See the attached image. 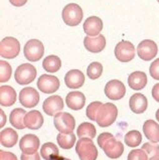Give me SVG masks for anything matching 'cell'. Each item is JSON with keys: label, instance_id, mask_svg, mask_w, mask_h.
<instances>
[{"label": "cell", "instance_id": "obj_1", "mask_svg": "<svg viewBox=\"0 0 159 160\" xmlns=\"http://www.w3.org/2000/svg\"><path fill=\"white\" fill-rule=\"evenodd\" d=\"M98 145L111 159L119 158L124 152V145L120 141L116 140L115 137L108 132L100 134L98 137Z\"/></svg>", "mask_w": 159, "mask_h": 160}, {"label": "cell", "instance_id": "obj_2", "mask_svg": "<svg viewBox=\"0 0 159 160\" xmlns=\"http://www.w3.org/2000/svg\"><path fill=\"white\" fill-rule=\"evenodd\" d=\"M118 116V109L114 104L106 103L101 106L97 114L96 122L100 127H109L116 121Z\"/></svg>", "mask_w": 159, "mask_h": 160}, {"label": "cell", "instance_id": "obj_3", "mask_svg": "<svg viewBox=\"0 0 159 160\" xmlns=\"http://www.w3.org/2000/svg\"><path fill=\"white\" fill-rule=\"evenodd\" d=\"M76 152L81 160H96L98 150L91 138H81L76 145Z\"/></svg>", "mask_w": 159, "mask_h": 160}, {"label": "cell", "instance_id": "obj_4", "mask_svg": "<svg viewBox=\"0 0 159 160\" xmlns=\"http://www.w3.org/2000/svg\"><path fill=\"white\" fill-rule=\"evenodd\" d=\"M63 22L69 26H77L83 19V10L79 4L70 3L62 9V12Z\"/></svg>", "mask_w": 159, "mask_h": 160}, {"label": "cell", "instance_id": "obj_5", "mask_svg": "<svg viewBox=\"0 0 159 160\" xmlns=\"http://www.w3.org/2000/svg\"><path fill=\"white\" fill-rule=\"evenodd\" d=\"M53 124L60 133L69 134L74 131L76 121L70 113H57V115H54Z\"/></svg>", "mask_w": 159, "mask_h": 160}, {"label": "cell", "instance_id": "obj_6", "mask_svg": "<svg viewBox=\"0 0 159 160\" xmlns=\"http://www.w3.org/2000/svg\"><path fill=\"white\" fill-rule=\"evenodd\" d=\"M20 52V43L19 42L12 38L7 36L3 38L0 43V56L5 58H14Z\"/></svg>", "mask_w": 159, "mask_h": 160}, {"label": "cell", "instance_id": "obj_7", "mask_svg": "<svg viewBox=\"0 0 159 160\" xmlns=\"http://www.w3.org/2000/svg\"><path fill=\"white\" fill-rule=\"evenodd\" d=\"M36 68L30 63H22L16 68L14 72V79L17 84L27 85L34 81L36 77Z\"/></svg>", "mask_w": 159, "mask_h": 160}, {"label": "cell", "instance_id": "obj_8", "mask_svg": "<svg viewBox=\"0 0 159 160\" xmlns=\"http://www.w3.org/2000/svg\"><path fill=\"white\" fill-rule=\"evenodd\" d=\"M24 57L29 62H37L43 57L44 47L38 39H30L26 42L23 48Z\"/></svg>", "mask_w": 159, "mask_h": 160}, {"label": "cell", "instance_id": "obj_9", "mask_svg": "<svg viewBox=\"0 0 159 160\" xmlns=\"http://www.w3.org/2000/svg\"><path fill=\"white\" fill-rule=\"evenodd\" d=\"M115 57L121 62H131L135 58L134 44L127 40H122L115 48Z\"/></svg>", "mask_w": 159, "mask_h": 160}, {"label": "cell", "instance_id": "obj_10", "mask_svg": "<svg viewBox=\"0 0 159 160\" xmlns=\"http://www.w3.org/2000/svg\"><path fill=\"white\" fill-rule=\"evenodd\" d=\"M158 48L155 42L151 39H145L141 42L137 47V54L143 61H151L157 56Z\"/></svg>", "mask_w": 159, "mask_h": 160}, {"label": "cell", "instance_id": "obj_11", "mask_svg": "<svg viewBox=\"0 0 159 160\" xmlns=\"http://www.w3.org/2000/svg\"><path fill=\"white\" fill-rule=\"evenodd\" d=\"M37 88L45 94H52L60 88V81L52 75H42L38 78Z\"/></svg>", "mask_w": 159, "mask_h": 160}, {"label": "cell", "instance_id": "obj_12", "mask_svg": "<svg viewBox=\"0 0 159 160\" xmlns=\"http://www.w3.org/2000/svg\"><path fill=\"white\" fill-rule=\"evenodd\" d=\"M126 94V88L125 85L122 83L121 81L118 80H112L110 82H108L107 85L105 86V95L107 96V98L114 100L122 99Z\"/></svg>", "mask_w": 159, "mask_h": 160}, {"label": "cell", "instance_id": "obj_13", "mask_svg": "<svg viewBox=\"0 0 159 160\" xmlns=\"http://www.w3.org/2000/svg\"><path fill=\"white\" fill-rule=\"evenodd\" d=\"M63 107H65V104H63L62 98L57 95L51 96V97L47 98L42 105L44 113L47 114L48 116L57 115V113H60L63 109Z\"/></svg>", "mask_w": 159, "mask_h": 160}, {"label": "cell", "instance_id": "obj_14", "mask_svg": "<svg viewBox=\"0 0 159 160\" xmlns=\"http://www.w3.org/2000/svg\"><path fill=\"white\" fill-rule=\"evenodd\" d=\"M19 102L25 108H33L39 102V94L33 88H24L19 93Z\"/></svg>", "mask_w": 159, "mask_h": 160}, {"label": "cell", "instance_id": "obj_15", "mask_svg": "<svg viewBox=\"0 0 159 160\" xmlns=\"http://www.w3.org/2000/svg\"><path fill=\"white\" fill-rule=\"evenodd\" d=\"M40 141L38 137H36L33 134H26L21 138L19 142V147L22 153L25 154H33L37 152L39 147Z\"/></svg>", "mask_w": 159, "mask_h": 160}, {"label": "cell", "instance_id": "obj_16", "mask_svg": "<svg viewBox=\"0 0 159 160\" xmlns=\"http://www.w3.org/2000/svg\"><path fill=\"white\" fill-rule=\"evenodd\" d=\"M85 48L91 52H102L106 47V38L102 34H99L97 36H86L84 39Z\"/></svg>", "mask_w": 159, "mask_h": 160}, {"label": "cell", "instance_id": "obj_17", "mask_svg": "<svg viewBox=\"0 0 159 160\" xmlns=\"http://www.w3.org/2000/svg\"><path fill=\"white\" fill-rule=\"evenodd\" d=\"M103 29V21L98 16H91L84 22V30L88 36H97Z\"/></svg>", "mask_w": 159, "mask_h": 160}, {"label": "cell", "instance_id": "obj_18", "mask_svg": "<svg viewBox=\"0 0 159 160\" xmlns=\"http://www.w3.org/2000/svg\"><path fill=\"white\" fill-rule=\"evenodd\" d=\"M65 83L70 89H79L85 84V75L79 70H72L67 72Z\"/></svg>", "mask_w": 159, "mask_h": 160}, {"label": "cell", "instance_id": "obj_19", "mask_svg": "<svg viewBox=\"0 0 159 160\" xmlns=\"http://www.w3.org/2000/svg\"><path fill=\"white\" fill-rule=\"evenodd\" d=\"M129 106L131 111L135 114H142L146 111L147 106H148V101L147 98L145 97L143 94H134L131 96L130 101H129Z\"/></svg>", "mask_w": 159, "mask_h": 160}, {"label": "cell", "instance_id": "obj_20", "mask_svg": "<svg viewBox=\"0 0 159 160\" xmlns=\"http://www.w3.org/2000/svg\"><path fill=\"white\" fill-rule=\"evenodd\" d=\"M66 103L67 107L75 111L83 109L86 104V97L83 93L78 92V91H74L67 94L66 98Z\"/></svg>", "mask_w": 159, "mask_h": 160}, {"label": "cell", "instance_id": "obj_21", "mask_svg": "<svg viewBox=\"0 0 159 160\" xmlns=\"http://www.w3.org/2000/svg\"><path fill=\"white\" fill-rule=\"evenodd\" d=\"M24 123L26 128H28V129L37 130L43 125V117L42 113L37 110H32V111L26 113Z\"/></svg>", "mask_w": 159, "mask_h": 160}, {"label": "cell", "instance_id": "obj_22", "mask_svg": "<svg viewBox=\"0 0 159 160\" xmlns=\"http://www.w3.org/2000/svg\"><path fill=\"white\" fill-rule=\"evenodd\" d=\"M143 133L152 143L159 142V124L153 120H147L143 124Z\"/></svg>", "mask_w": 159, "mask_h": 160}, {"label": "cell", "instance_id": "obj_23", "mask_svg": "<svg viewBox=\"0 0 159 160\" xmlns=\"http://www.w3.org/2000/svg\"><path fill=\"white\" fill-rule=\"evenodd\" d=\"M128 85L132 90H142L147 85V76L144 72H134L128 77Z\"/></svg>", "mask_w": 159, "mask_h": 160}, {"label": "cell", "instance_id": "obj_24", "mask_svg": "<svg viewBox=\"0 0 159 160\" xmlns=\"http://www.w3.org/2000/svg\"><path fill=\"white\" fill-rule=\"evenodd\" d=\"M16 102V92L10 86H2L0 88V104L1 106L10 107Z\"/></svg>", "mask_w": 159, "mask_h": 160}, {"label": "cell", "instance_id": "obj_25", "mask_svg": "<svg viewBox=\"0 0 159 160\" xmlns=\"http://www.w3.org/2000/svg\"><path fill=\"white\" fill-rule=\"evenodd\" d=\"M25 115H26V112L23 109L16 108L14 110H12L10 113V116H9L10 124L14 127L15 129H19V130L24 129L26 127L24 123Z\"/></svg>", "mask_w": 159, "mask_h": 160}, {"label": "cell", "instance_id": "obj_26", "mask_svg": "<svg viewBox=\"0 0 159 160\" xmlns=\"http://www.w3.org/2000/svg\"><path fill=\"white\" fill-rule=\"evenodd\" d=\"M18 140V135L16 133V131H14L11 128H6V129H3L1 131V134H0V142L1 145L4 147H13Z\"/></svg>", "mask_w": 159, "mask_h": 160}, {"label": "cell", "instance_id": "obj_27", "mask_svg": "<svg viewBox=\"0 0 159 160\" xmlns=\"http://www.w3.org/2000/svg\"><path fill=\"white\" fill-rule=\"evenodd\" d=\"M40 155L45 160H57L60 157V152L57 145L52 142H47L40 148Z\"/></svg>", "mask_w": 159, "mask_h": 160}, {"label": "cell", "instance_id": "obj_28", "mask_svg": "<svg viewBox=\"0 0 159 160\" xmlns=\"http://www.w3.org/2000/svg\"><path fill=\"white\" fill-rule=\"evenodd\" d=\"M42 67L47 72H57L62 67V61L57 56H48L43 59Z\"/></svg>", "mask_w": 159, "mask_h": 160}, {"label": "cell", "instance_id": "obj_29", "mask_svg": "<svg viewBox=\"0 0 159 160\" xmlns=\"http://www.w3.org/2000/svg\"><path fill=\"white\" fill-rule=\"evenodd\" d=\"M96 128L92 123H82L77 129V135L81 138H91L93 139L96 136Z\"/></svg>", "mask_w": 159, "mask_h": 160}, {"label": "cell", "instance_id": "obj_30", "mask_svg": "<svg viewBox=\"0 0 159 160\" xmlns=\"http://www.w3.org/2000/svg\"><path fill=\"white\" fill-rule=\"evenodd\" d=\"M57 142L62 149H71L76 143V135L74 133H60L57 136Z\"/></svg>", "mask_w": 159, "mask_h": 160}, {"label": "cell", "instance_id": "obj_31", "mask_svg": "<svg viewBox=\"0 0 159 160\" xmlns=\"http://www.w3.org/2000/svg\"><path fill=\"white\" fill-rule=\"evenodd\" d=\"M142 142V135L137 130H131L125 135V143L129 147H137Z\"/></svg>", "mask_w": 159, "mask_h": 160}, {"label": "cell", "instance_id": "obj_32", "mask_svg": "<svg viewBox=\"0 0 159 160\" xmlns=\"http://www.w3.org/2000/svg\"><path fill=\"white\" fill-rule=\"evenodd\" d=\"M103 66L98 62H94L89 65L87 68V75L91 80H97L102 76Z\"/></svg>", "mask_w": 159, "mask_h": 160}, {"label": "cell", "instance_id": "obj_33", "mask_svg": "<svg viewBox=\"0 0 159 160\" xmlns=\"http://www.w3.org/2000/svg\"><path fill=\"white\" fill-rule=\"evenodd\" d=\"M142 149L147 153L148 160H159V145L144 143Z\"/></svg>", "mask_w": 159, "mask_h": 160}, {"label": "cell", "instance_id": "obj_34", "mask_svg": "<svg viewBox=\"0 0 159 160\" xmlns=\"http://www.w3.org/2000/svg\"><path fill=\"white\" fill-rule=\"evenodd\" d=\"M12 74V68L11 66L5 61L0 62V82L1 83H5L9 81Z\"/></svg>", "mask_w": 159, "mask_h": 160}, {"label": "cell", "instance_id": "obj_35", "mask_svg": "<svg viewBox=\"0 0 159 160\" xmlns=\"http://www.w3.org/2000/svg\"><path fill=\"white\" fill-rule=\"evenodd\" d=\"M101 102H92L89 106L87 107V111H86V115L87 117L92 121H96L97 120V114L99 112V109L102 106Z\"/></svg>", "mask_w": 159, "mask_h": 160}, {"label": "cell", "instance_id": "obj_36", "mask_svg": "<svg viewBox=\"0 0 159 160\" xmlns=\"http://www.w3.org/2000/svg\"><path fill=\"white\" fill-rule=\"evenodd\" d=\"M128 160H148V156L143 149H134L129 152Z\"/></svg>", "mask_w": 159, "mask_h": 160}, {"label": "cell", "instance_id": "obj_37", "mask_svg": "<svg viewBox=\"0 0 159 160\" xmlns=\"http://www.w3.org/2000/svg\"><path fill=\"white\" fill-rule=\"evenodd\" d=\"M149 74L154 80L159 81V58L155 59L149 68Z\"/></svg>", "mask_w": 159, "mask_h": 160}, {"label": "cell", "instance_id": "obj_38", "mask_svg": "<svg viewBox=\"0 0 159 160\" xmlns=\"http://www.w3.org/2000/svg\"><path fill=\"white\" fill-rule=\"evenodd\" d=\"M0 160H17V157L15 154L11 152H5L1 150L0 151Z\"/></svg>", "mask_w": 159, "mask_h": 160}, {"label": "cell", "instance_id": "obj_39", "mask_svg": "<svg viewBox=\"0 0 159 160\" xmlns=\"http://www.w3.org/2000/svg\"><path fill=\"white\" fill-rule=\"evenodd\" d=\"M21 160H40V156L37 152H35L33 154H21Z\"/></svg>", "mask_w": 159, "mask_h": 160}, {"label": "cell", "instance_id": "obj_40", "mask_svg": "<svg viewBox=\"0 0 159 160\" xmlns=\"http://www.w3.org/2000/svg\"><path fill=\"white\" fill-rule=\"evenodd\" d=\"M152 97L155 101L159 103V83L154 85V87L152 88Z\"/></svg>", "mask_w": 159, "mask_h": 160}, {"label": "cell", "instance_id": "obj_41", "mask_svg": "<svg viewBox=\"0 0 159 160\" xmlns=\"http://www.w3.org/2000/svg\"><path fill=\"white\" fill-rule=\"evenodd\" d=\"M12 5H14L16 7H20L27 2V0H9Z\"/></svg>", "mask_w": 159, "mask_h": 160}, {"label": "cell", "instance_id": "obj_42", "mask_svg": "<svg viewBox=\"0 0 159 160\" xmlns=\"http://www.w3.org/2000/svg\"><path fill=\"white\" fill-rule=\"evenodd\" d=\"M0 113H1V124H0V126L3 127L4 124H5V122H6V116H5V114H4V112L2 111H0Z\"/></svg>", "mask_w": 159, "mask_h": 160}, {"label": "cell", "instance_id": "obj_43", "mask_svg": "<svg viewBox=\"0 0 159 160\" xmlns=\"http://www.w3.org/2000/svg\"><path fill=\"white\" fill-rule=\"evenodd\" d=\"M155 117L157 119V121H159V109L156 111V114H155Z\"/></svg>", "mask_w": 159, "mask_h": 160}, {"label": "cell", "instance_id": "obj_44", "mask_svg": "<svg viewBox=\"0 0 159 160\" xmlns=\"http://www.w3.org/2000/svg\"><path fill=\"white\" fill-rule=\"evenodd\" d=\"M57 160H70V159H67V158H65V157H62V156H60Z\"/></svg>", "mask_w": 159, "mask_h": 160}, {"label": "cell", "instance_id": "obj_45", "mask_svg": "<svg viewBox=\"0 0 159 160\" xmlns=\"http://www.w3.org/2000/svg\"><path fill=\"white\" fill-rule=\"evenodd\" d=\"M157 1H158V2H159V0H157Z\"/></svg>", "mask_w": 159, "mask_h": 160}]
</instances>
